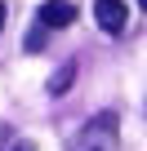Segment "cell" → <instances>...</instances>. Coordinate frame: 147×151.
I'll return each mask as SVG.
<instances>
[{"instance_id":"6","label":"cell","mask_w":147,"mask_h":151,"mask_svg":"<svg viewBox=\"0 0 147 151\" xmlns=\"http://www.w3.org/2000/svg\"><path fill=\"white\" fill-rule=\"evenodd\" d=\"M0 151H9V124H0Z\"/></svg>"},{"instance_id":"2","label":"cell","mask_w":147,"mask_h":151,"mask_svg":"<svg viewBox=\"0 0 147 151\" xmlns=\"http://www.w3.org/2000/svg\"><path fill=\"white\" fill-rule=\"evenodd\" d=\"M94 18L107 36H120L129 22V9H125V0H94Z\"/></svg>"},{"instance_id":"4","label":"cell","mask_w":147,"mask_h":151,"mask_svg":"<svg viewBox=\"0 0 147 151\" xmlns=\"http://www.w3.org/2000/svg\"><path fill=\"white\" fill-rule=\"evenodd\" d=\"M71 80H76V62H62V67L54 71V80H49V93H54V98H62V93L71 89Z\"/></svg>"},{"instance_id":"9","label":"cell","mask_w":147,"mask_h":151,"mask_svg":"<svg viewBox=\"0 0 147 151\" xmlns=\"http://www.w3.org/2000/svg\"><path fill=\"white\" fill-rule=\"evenodd\" d=\"M138 9H147V0H138Z\"/></svg>"},{"instance_id":"8","label":"cell","mask_w":147,"mask_h":151,"mask_svg":"<svg viewBox=\"0 0 147 151\" xmlns=\"http://www.w3.org/2000/svg\"><path fill=\"white\" fill-rule=\"evenodd\" d=\"M0 27H5V0H0Z\"/></svg>"},{"instance_id":"5","label":"cell","mask_w":147,"mask_h":151,"mask_svg":"<svg viewBox=\"0 0 147 151\" xmlns=\"http://www.w3.org/2000/svg\"><path fill=\"white\" fill-rule=\"evenodd\" d=\"M45 31H49L45 22H36V27L27 31V53H40V49H45Z\"/></svg>"},{"instance_id":"7","label":"cell","mask_w":147,"mask_h":151,"mask_svg":"<svg viewBox=\"0 0 147 151\" xmlns=\"http://www.w3.org/2000/svg\"><path fill=\"white\" fill-rule=\"evenodd\" d=\"M9 151H36V147H31V142H14Z\"/></svg>"},{"instance_id":"1","label":"cell","mask_w":147,"mask_h":151,"mask_svg":"<svg viewBox=\"0 0 147 151\" xmlns=\"http://www.w3.org/2000/svg\"><path fill=\"white\" fill-rule=\"evenodd\" d=\"M120 147V120L116 111H98L94 120H85V129L76 133L71 151H116Z\"/></svg>"},{"instance_id":"3","label":"cell","mask_w":147,"mask_h":151,"mask_svg":"<svg viewBox=\"0 0 147 151\" xmlns=\"http://www.w3.org/2000/svg\"><path fill=\"white\" fill-rule=\"evenodd\" d=\"M36 22H45L49 31L71 27V22H76V5H71V0H45V5L36 9Z\"/></svg>"}]
</instances>
